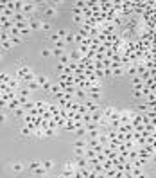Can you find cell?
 <instances>
[{"label": "cell", "instance_id": "8fae6325", "mask_svg": "<svg viewBox=\"0 0 156 178\" xmlns=\"http://www.w3.org/2000/svg\"><path fill=\"white\" fill-rule=\"evenodd\" d=\"M54 164H56L54 160H43V162H41V166H43V167H45L47 171H50V169H54Z\"/></svg>", "mask_w": 156, "mask_h": 178}, {"label": "cell", "instance_id": "60d3db41", "mask_svg": "<svg viewBox=\"0 0 156 178\" xmlns=\"http://www.w3.org/2000/svg\"><path fill=\"white\" fill-rule=\"evenodd\" d=\"M50 40H52V41L56 43V41H59V40H61V38H59V34H58V33H54V34L50 36Z\"/></svg>", "mask_w": 156, "mask_h": 178}, {"label": "cell", "instance_id": "9c48e42d", "mask_svg": "<svg viewBox=\"0 0 156 178\" xmlns=\"http://www.w3.org/2000/svg\"><path fill=\"white\" fill-rule=\"evenodd\" d=\"M29 96H31V90L27 88V86H22L18 90V97H23V99H29Z\"/></svg>", "mask_w": 156, "mask_h": 178}, {"label": "cell", "instance_id": "836d02e7", "mask_svg": "<svg viewBox=\"0 0 156 178\" xmlns=\"http://www.w3.org/2000/svg\"><path fill=\"white\" fill-rule=\"evenodd\" d=\"M56 33L59 34V38H61V40H63L65 36H66V34H68V31H66V29H59V31H56Z\"/></svg>", "mask_w": 156, "mask_h": 178}, {"label": "cell", "instance_id": "277c9868", "mask_svg": "<svg viewBox=\"0 0 156 178\" xmlns=\"http://www.w3.org/2000/svg\"><path fill=\"white\" fill-rule=\"evenodd\" d=\"M83 58H84V56L81 54V51H79V49H74V51L70 52V59H72V61H76V63H79Z\"/></svg>", "mask_w": 156, "mask_h": 178}, {"label": "cell", "instance_id": "d6986e66", "mask_svg": "<svg viewBox=\"0 0 156 178\" xmlns=\"http://www.w3.org/2000/svg\"><path fill=\"white\" fill-rule=\"evenodd\" d=\"M13 171H15V173H22V171H23V164H22V162H15V164H13Z\"/></svg>", "mask_w": 156, "mask_h": 178}, {"label": "cell", "instance_id": "6da1fadb", "mask_svg": "<svg viewBox=\"0 0 156 178\" xmlns=\"http://www.w3.org/2000/svg\"><path fill=\"white\" fill-rule=\"evenodd\" d=\"M83 103H84V106L88 108V112H90V113H93V112H97V110L102 108L97 101H90V99H88V101H83Z\"/></svg>", "mask_w": 156, "mask_h": 178}, {"label": "cell", "instance_id": "7a4b0ae2", "mask_svg": "<svg viewBox=\"0 0 156 178\" xmlns=\"http://www.w3.org/2000/svg\"><path fill=\"white\" fill-rule=\"evenodd\" d=\"M34 9H36V4H34V2H23V9H22V13H23L25 16H29Z\"/></svg>", "mask_w": 156, "mask_h": 178}, {"label": "cell", "instance_id": "603a6c76", "mask_svg": "<svg viewBox=\"0 0 156 178\" xmlns=\"http://www.w3.org/2000/svg\"><path fill=\"white\" fill-rule=\"evenodd\" d=\"M63 54H66V52H65V49H52V56H56V58H61Z\"/></svg>", "mask_w": 156, "mask_h": 178}, {"label": "cell", "instance_id": "ffe728a7", "mask_svg": "<svg viewBox=\"0 0 156 178\" xmlns=\"http://www.w3.org/2000/svg\"><path fill=\"white\" fill-rule=\"evenodd\" d=\"M9 81H11V76H9V74H5V72H0V83H5V85H7Z\"/></svg>", "mask_w": 156, "mask_h": 178}, {"label": "cell", "instance_id": "2e32d148", "mask_svg": "<svg viewBox=\"0 0 156 178\" xmlns=\"http://www.w3.org/2000/svg\"><path fill=\"white\" fill-rule=\"evenodd\" d=\"M52 86H54V83H52V81L49 79V81H47V83H45V85L41 86V90H43V92H49V94H50V90H52Z\"/></svg>", "mask_w": 156, "mask_h": 178}, {"label": "cell", "instance_id": "e0dca14e", "mask_svg": "<svg viewBox=\"0 0 156 178\" xmlns=\"http://www.w3.org/2000/svg\"><path fill=\"white\" fill-rule=\"evenodd\" d=\"M20 133H22L23 137H31V135H32V130H31L29 126H23V128L20 130Z\"/></svg>", "mask_w": 156, "mask_h": 178}, {"label": "cell", "instance_id": "f35d334b", "mask_svg": "<svg viewBox=\"0 0 156 178\" xmlns=\"http://www.w3.org/2000/svg\"><path fill=\"white\" fill-rule=\"evenodd\" d=\"M2 108H7V101L4 97H0V110H2Z\"/></svg>", "mask_w": 156, "mask_h": 178}, {"label": "cell", "instance_id": "cb8c5ba5", "mask_svg": "<svg viewBox=\"0 0 156 178\" xmlns=\"http://www.w3.org/2000/svg\"><path fill=\"white\" fill-rule=\"evenodd\" d=\"M41 31L43 33H50V22H41Z\"/></svg>", "mask_w": 156, "mask_h": 178}, {"label": "cell", "instance_id": "7bdbcfd3", "mask_svg": "<svg viewBox=\"0 0 156 178\" xmlns=\"http://www.w3.org/2000/svg\"><path fill=\"white\" fill-rule=\"evenodd\" d=\"M151 162H153V164H156V153L153 155V157H151Z\"/></svg>", "mask_w": 156, "mask_h": 178}, {"label": "cell", "instance_id": "5b68a950", "mask_svg": "<svg viewBox=\"0 0 156 178\" xmlns=\"http://www.w3.org/2000/svg\"><path fill=\"white\" fill-rule=\"evenodd\" d=\"M29 27H31V31H38V29H41V20L31 18L29 20Z\"/></svg>", "mask_w": 156, "mask_h": 178}, {"label": "cell", "instance_id": "d590c367", "mask_svg": "<svg viewBox=\"0 0 156 178\" xmlns=\"http://www.w3.org/2000/svg\"><path fill=\"white\" fill-rule=\"evenodd\" d=\"M74 22H76V23H79V25H81V23L84 22V16H83V15H77V16H74Z\"/></svg>", "mask_w": 156, "mask_h": 178}, {"label": "cell", "instance_id": "f6af8a7d", "mask_svg": "<svg viewBox=\"0 0 156 178\" xmlns=\"http://www.w3.org/2000/svg\"><path fill=\"white\" fill-rule=\"evenodd\" d=\"M41 178H52V176H49V175H45V176H41Z\"/></svg>", "mask_w": 156, "mask_h": 178}, {"label": "cell", "instance_id": "e575fe53", "mask_svg": "<svg viewBox=\"0 0 156 178\" xmlns=\"http://www.w3.org/2000/svg\"><path fill=\"white\" fill-rule=\"evenodd\" d=\"M54 45H56V49H65V47H66V43H65L63 40H59V41H56Z\"/></svg>", "mask_w": 156, "mask_h": 178}, {"label": "cell", "instance_id": "f546056e", "mask_svg": "<svg viewBox=\"0 0 156 178\" xmlns=\"http://www.w3.org/2000/svg\"><path fill=\"white\" fill-rule=\"evenodd\" d=\"M31 33H32V31H31V27H27V29H22V31H20V36H22V38H25V36H29Z\"/></svg>", "mask_w": 156, "mask_h": 178}, {"label": "cell", "instance_id": "74e56055", "mask_svg": "<svg viewBox=\"0 0 156 178\" xmlns=\"http://www.w3.org/2000/svg\"><path fill=\"white\" fill-rule=\"evenodd\" d=\"M113 76V70L111 68H104V78H111Z\"/></svg>", "mask_w": 156, "mask_h": 178}, {"label": "cell", "instance_id": "83f0119b", "mask_svg": "<svg viewBox=\"0 0 156 178\" xmlns=\"http://www.w3.org/2000/svg\"><path fill=\"white\" fill-rule=\"evenodd\" d=\"M36 81H38L39 86H43V85H45V83L49 81V78H47V76H38V78H36Z\"/></svg>", "mask_w": 156, "mask_h": 178}, {"label": "cell", "instance_id": "484cf974", "mask_svg": "<svg viewBox=\"0 0 156 178\" xmlns=\"http://www.w3.org/2000/svg\"><path fill=\"white\" fill-rule=\"evenodd\" d=\"M126 72H127V74H129V76H133V78H135V76H137V65H129V70H126Z\"/></svg>", "mask_w": 156, "mask_h": 178}, {"label": "cell", "instance_id": "ab89813d", "mask_svg": "<svg viewBox=\"0 0 156 178\" xmlns=\"http://www.w3.org/2000/svg\"><path fill=\"white\" fill-rule=\"evenodd\" d=\"M5 120H7V117H5V113H4V112L0 110V124H4Z\"/></svg>", "mask_w": 156, "mask_h": 178}, {"label": "cell", "instance_id": "7c38bea8", "mask_svg": "<svg viewBox=\"0 0 156 178\" xmlns=\"http://www.w3.org/2000/svg\"><path fill=\"white\" fill-rule=\"evenodd\" d=\"M13 47H15V45L11 43V40H9V41H0V49H4V51H11Z\"/></svg>", "mask_w": 156, "mask_h": 178}, {"label": "cell", "instance_id": "3957f363", "mask_svg": "<svg viewBox=\"0 0 156 178\" xmlns=\"http://www.w3.org/2000/svg\"><path fill=\"white\" fill-rule=\"evenodd\" d=\"M43 15H45L47 18H52V16H56V15H58V11H56V7H54V5H47V7L43 9Z\"/></svg>", "mask_w": 156, "mask_h": 178}, {"label": "cell", "instance_id": "5bb4252c", "mask_svg": "<svg viewBox=\"0 0 156 178\" xmlns=\"http://www.w3.org/2000/svg\"><path fill=\"white\" fill-rule=\"evenodd\" d=\"M76 96H77L79 99H84V101H86V97H88V92H86V90H83V88H77V90H76Z\"/></svg>", "mask_w": 156, "mask_h": 178}, {"label": "cell", "instance_id": "b9f144b4", "mask_svg": "<svg viewBox=\"0 0 156 178\" xmlns=\"http://www.w3.org/2000/svg\"><path fill=\"white\" fill-rule=\"evenodd\" d=\"M137 178H147V175H145V173H144V171H142V173H140V175H138Z\"/></svg>", "mask_w": 156, "mask_h": 178}, {"label": "cell", "instance_id": "d6a6232c", "mask_svg": "<svg viewBox=\"0 0 156 178\" xmlns=\"http://www.w3.org/2000/svg\"><path fill=\"white\" fill-rule=\"evenodd\" d=\"M65 68H66V65H63V63H58V65H56V70H58L59 74H63Z\"/></svg>", "mask_w": 156, "mask_h": 178}, {"label": "cell", "instance_id": "4dcf8cb0", "mask_svg": "<svg viewBox=\"0 0 156 178\" xmlns=\"http://www.w3.org/2000/svg\"><path fill=\"white\" fill-rule=\"evenodd\" d=\"M41 56L43 58H50L52 56V51L50 49H41Z\"/></svg>", "mask_w": 156, "mask_h": 178}, {"label": "cell", "instance_id": "bcb514c9", "mask_svg": "<svg viewBox=\"0 0 156 178\" xmlns=\"http://www.w3.org/2000/svg\"><path fill=\"white\" fill-rule=\"evenodd\" d=\"M0 61H2V56H0Z\"/></svg>", "mask_w": 156, "mask_h": 178}, {"label": "cell", "instance_id": "30bf717a", "mask_svg": "<svg viewBox=\"0 0 156 178\" xmlns=\"http://www.w3.org/2000/svg\"><path fill=\"white\" fill-rule=\"evenodd\" d=\"M113 70V78H122L126 74V68L124 67H117V68H111Z\"/></svg>", "mask_w": 156, "mask_h": 178}, {"label": "cell", "instance_id": "7402d4cb", "mask_svg": "<svg viewBox=\"0 0 156 178\" xmlns=\"http://www.w3.org/2000/svg\"><path fill=\"white\" fill-rule=\"evenodd\" d=\"M27 88H29L31 92H34V90H39L41 86L38 85V81H32V83H29V85H27Z\"/></svg>", "mask_w": 156, "mask_h": 178}, {"label": "cell", "instance_id": "52a82bcc", "mask_svg": "<svg viewBox=\"0 0 156 178\" xmlns=\"http://www.w3.org/2000/svg\"><path fill=\"white\" fill-rule=\"evenodd\" d=\"M20 106H22V103H20V99H18V97H16V99H13V101H9V103H7V108H9V110H13V112H15L16 108H20Z\"/></svg>", "mask_w": 156, "mask_h": 178}, {"label": "cell", "instance_id": "f1b7e54d", "mask_svg": "<svg viewBox=\"0 0 156 178\" xmlns=\"http://www.w3.org/2000/svg\"><path fill=\"white\" fill-rule=\"evenodd\" d=\"M22 41H23L22 36H11V43H13V45H18V43H22Z\"/></svg>", "mask_w": 156, "mask_h": 178}, {"label": "cell", "instance_id": "d4e9b609", "mask_svg": "<svg viewBox=\"0 0 156 178\" xmlns=\"http://www.w3.org/2000/svg\"><path fill=\"white\" fill-rule=\"evenodd\" d=\"M43 133H45V137H54L58 131H56V130H52V128H47V130H43Z\"/></svg>", "mask_w": 156, "mask_h": 178}, {"label": "cell", "instance_id": "1f68e13d", "mask_svg": "<svg viewBox=\"0 0 156 178\" xmlns=\"http://www.w3.org/2000/svg\"><path fill=\"white\" fill-rule=\"evenodd\" d=\"M86 148H76V157H84Z\"/></svg>", "mask_w": 156, "mask_h": 178}, {"label": "cell", "instance_id": "ee69618b", "mask_svg": "<svg viewBox=\"0 0 156 178\" xmlns=\"http://www.w3.org/2000/svg\"><path fill=\"white\" fill-rule=\"evenodd\" d=\"M56 178H66V176H65V175H63V173H61V175H58V176H56Z\"/></svg>", "mask_w": 156, "mask_h": 178}, {"label": "cell", "instance_id": "8d00e7d4", "mask_svg": "<svg viewBox=\"0 0 156 178\" xmlns=\"http://www.w3.org/2000/svg\"><path fill=\"white\" fill-rule=\"evenodd\" d=\"M131 96H133V99H140V97H142V90H133V94H131Z\"/></svg>", "mask_w": 156, "mask_h": 178}, {"label": "cell", "instance_id": "44dd1931", "mask_svg": "<svg viewBox=\"0 0 156 178\" xmlns=\"http://www.w3.org/2000/svg\"><path fill=\"white\" fill-rule=\"evenodd\" d=\"M70 61H72V59H70V54H63V56L59 58V61H58V63H63V65H68Z\"/></svg>", "mask_w": 156, "mask_h": 178}, {"label": "cell", "instance_id": "8992f818", "mask_svg": "<svg viewBox=\"0 0 156 178\" xmlns=\"http://www.w3.org/2000/svg\"><path fill=\"white\" fill-rule=\"evenodd\" d=\"M86 166H88L86 157H76V167H77V169H83V167H86Z\"/></svg>", "mask_w": 156, "mask_h": 178}, {"label": "cell", "instance_id": "ac0fdd59", "mask_svg": "<svg viewBox=\"0 0 156 178\" xmlns=\"http://www.w3.org/2000/svg\"><path fill=\"white\" fill-rule=\"evenodd\" d=\"M32 173H34L36 176H45V175H47L49 171H47V169H45V167L41 166V167H38V169H36V171H32Z\"/></svg>", "mask_w": 156, "mask_h": 178}, {"label": "cell", "instance_id": "ba28073f", "mask_svg": "<svg viewBox=\"0 0 156 178\" xmlns=\"http://www.w3.org/2000/svg\"><path fill=\"white\" fill-rule=\"evenodd\" d=\"M72 146L74 148H88V142H86V138H76Z\"/></svg>", "mask_w": 156, "mask_h": 178}, {"label": "cell", "instance_id": "4fadbf2b", "mask_svg": "<svg viewBox=\"0 0 156 178\" xmlns=\"http://www.w3.org/2000/svg\"><path fill=\"white\" fill-rule=\"evenodd\" d=\"M15 115H16L18 119H23L25 115H27V112L23 110V106H20V108H16V110H15Z\"/></svg>", "mask_w": 156, "mask_h": 178}, {"label": "cell", "instance_id": "4316f807", "mask_svg": "<svg viewBox=\"0 0 156 178\" xmlns=\"http://www.w3.org/2000/svg\"><path fill=\"white\" fill-rule=\"evenodd\" d=\"M74 40H76V34H72V33H68V34H66V36L63 38V41H65V43H72Z\"/></svg>", "mask_w": 156, "mask_h": 178}, {"label": "cell", "instance_id": "9a60e30c", "mask_svg": "<svg viewBox=\"0 0 156 178\" xmlns=\"http://www.w3.org/2000/svg\"><path fill=\"white\" fill-rule=\"evenodd\" d=\"M38 167H41V162H39V160H32V162H29V169H31V171H36Z\"/></svg>", "mask_w": 156, "mask_h": 178}]
</instances>
